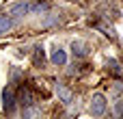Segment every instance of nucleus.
<instances>
[{
  "mask_svg": "<svg viewBox=\"0 0 123 119\" xmlns=\"http://www.w3.org/2000/svg\"><path fill=\"white\" fill-rule=\"evenodd\" d=\"M50 9V2H37V4H30V11H45Z\"/></svg>",
  "mask_w": 123,
  "mask_h": 119,
  "instance_id": "obj_11",
  "label": "nucleus"
},
{
  "mask_svg": "<svg viewBox=\"0 0 123 119\" xmlns=\"http://www.w3.org/2000/svg\"><path fill=\"white\" fill-rule=\"evenodd\" d=\"M56 95H58V100L65 104V106H69L71 102H74V91L67 87V85H63V82H56Z\"/></svg>",
  "mask_w": 123,
  "mask_h": 119,
  "instance_id": "obj_3",
  "label": "nucleus"
},
{
  "mask_svg": "<svg viewBox=\"0 0 123 119\" xmlns=\"http://www.w3.org/2000/svg\"><path fill=\"white\" fill-rule=\"evenodd\" d=\"M15 104H17L15 91H13L11 87H6V89L2 91V108H4L6 113H13V111H15Z\"/></svg>",
  "mask_w": 123,
  "mask_h": 119,
  "instance_id": "obj_4",
  "label": "nucleus"
},
{
  "mask_svg": "<svg viewBox=\"0 0 123 119\" xmlns=\"http://www.w3.org/2000/svg\"><path fill=\"white\" fill-rule=\"evenodd\" d=\"M17 104H22L24 108L26 106H30V104H35V93H32V89L28 87V85H22L19 87V91H17Z\"/></svg>",
  "mask_w": 123,
  "mask_h": 119,
  "instance_id": "obj_2",
  "label": "nucleus"
},
{
  "mask_svg": "<svg viewBox=\"0 0 123 119\" xmlns=\"http://www.w3.org/2000/svg\"><path fill=\"white\" fill-rule=\"evenodd\" d=\"M43 61H45L43 48H41V46H37V48H35V54H32V63H35L37 67H43Z\"/></svg>",
  "mask_w": 123,
  "mask_h": 119,
  "instance_id": "obj_10",
  "label": "nucleus"
},
{
  "mask_svg": "<svg viewBox=\"0 0 123 119\" xmlns=\"http://www.w3.org/2000/svg\"><path fill=\"white\" fill-rule=\"evenodd\" d=\"M89 111H91V115L102 117V115L106 113V98H104L102 93H95V95L91 98V106H89Z\"/></svg>",
  "mask_w": 123,
  "mask_h": 119,
  "instance_id": "obj_1",
  "label": "nucleus"
},
{
  "mask_svg": "<svg viewBox=\"0 0 123 119\" xmlns=\"http://www.w3.org/2000/svg\"><path fill=\"white\" fill-rule=\"evenodd\" d=\"M52 63L54 65H58V67H63L65 63H67V54H65V50H61V48H56V50H52Z\"/></svg>",
  "mask_w": 123,
  "mask_h": 119,
  "instance_id": "obj_7",
  "label": "nucleus"
},
{
  "mask_svg": "<svg viewBox=\"0 0 123 119\" xmlns=\"http://www.w3.org/2000/svg\"><path fill=\"white\" fill-rule=\"evenodd\" d=\"M115 115H123V102L117 104V108H115Z\"/></svg>",
  "mask_w": 123,
  "mask_h": 119,
  "instance_id": "obj_13",
  "label": "nucleus"
},
{
  "mask_svg": "<svg viewBox=\"0 0 123 119\" xmlns=\"http://www.w3.org/2000/svg\"><path fill=\"white\" fill-rule=\"evenodd\" d=\"M106 67L115 74V76H123V65L119 63V61H115V59H108L106 61Z\"/></svg>",
  "mask_w": 123,
  "mask_h": 119,
  "instance_id": "obj_9",
  "label": "nucleus"
},
{
  "mask_svg": "<svg viewBox=\"0 0 123 119\" xmlns=\"http://www.w3.org/2000/svg\"><path fill=\"white\" fill-rule=\"evenodd\" d=\"M9 13H11V15H15V17H22V15L30 13V4H28L26 0H22V2H17V4H13Z\"/></svg>",
  "mask_w": 123,
  "mask_h": 119,
  "instance_id": "obj_6",
  "label": "nucleus"
},
{
  "mask_svg": "<svg viewBox=\"0 0 123 119\" xmlns=\"http://www.w3.org/2000/svg\"><path fill=\"white\" fill-rule=\"evenodd\" d=\"M112 89H115V93H123V82H121V80H119V82H115V87H112Z\"/></svg>",
  "mask_w": 123,
  "mask_h": 119,
  "instance_id": "obj_12",
  "label": "nucleus"
},
{
  "mask_svg": "<svg viewBox=\"0 0 123 119\" xmlns=\"http://www.w3.org/2000/svg\"><path fill=\"white\" fill-rule=\"evenodd\" d=\"M71 54H74L76 59H84V56L89 54V46H86L84 41H74V43H71Z\"/></svg>",
  "mask_w": 123,
  "mask_h": 119,
  "instance_id": "obj_5",
  "label": "nucleus"
},
{
  "mask_svg": "<svg viewBox=\"0 0 123 119\" xmlns=\"http://www.w3.org/2000/svg\"><path fill=\"white\" fill-rule=\"evenodd\" d=\"M13 26H15V20H13V17H9V15H0V35L9 33Z\"/></svg>",
  "mask_w": 123,
  "mask_h": 119,
  "instance_id": "obj_8",
  "label": "nucleus"
}]
</instances>
